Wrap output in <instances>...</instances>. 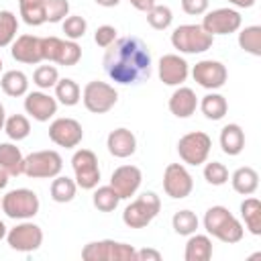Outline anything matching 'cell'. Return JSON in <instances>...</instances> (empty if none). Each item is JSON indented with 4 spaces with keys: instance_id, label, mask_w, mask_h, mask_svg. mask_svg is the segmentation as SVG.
<instances>
[{
    "instance_id": "obj_27",
    "label": "cell",
    "mask_w": 261,
    "mask_h": 261,
    "mask_svg": "<svg viewBox=\"0 0 261 261\" xmlns=\"http://www.w3.org/2000/svg\"><path fill=\"white\" fill-rule=\"evenodd\" d=\"M241 218L247 230L255 237L261 234V202L257 198H245L241 204Z\"/></svg>"
},
{
    "instance_id": "obj_41",
    "label": "cell",
    "mask_w": 261,
    "mask_h": 261,
    "mask_svg": "<svg viewBox=\"0 0 261 261\" xmlns=\"http://www.w3.org/2000/svg\"><path fill=\"white\" fill-rule=\"evenodd\" d=\"M204 179L210 186H224L228 181V169L220 161H210L204 167Z\"/></svg>"
},
{
    "instance_id": "obj_2",
    "label": "cell",
    "mask_w": 261,
    "mask_h": 261,
    "mask_svg": "<svg viewBox=\"0 0 261 261\" xmlns=\"http://www.w3.org/2000/svg\"><path fill=\"white\" fill-rule=\"evenodd\" d=\"M204 228L208 234L216 237L222 243H239L245 234L243 224L230 214L228 208L224 206H212L204 214Z\"/></svg>"
},
{
    "instance_id": "obj_43",
    "label": "cell",
    "mask_w": 261,
    "mask_h": 261,
    "mask_svg": "<svg viewBox=\"0 0 261 261\" xmlns=\"http://www.w3.org/2000/svg\"><path fill=\"white\" fill-rule=\"evenodd\" d=\"M61 41L59 37H41V49H43V61H57L59 49H61Z\"/></svg>"
},
{
    "instance_id": "obj_36",
    "label": "cell",
    "mask_w": 261,
    "mask_h": 261,
    "mask_svg": "<svg viewBox=\"0 0 261 261\" xmlns=\"http://www.w3.org/2000/svg\"><path fill=\"white\" fill-rule=\"evenodd\" d=\"M171 20H173V12H171V8L165 6V4H153V6L147 10V22H149L155 31H165V29H169Z\"/></svg>"
},
{
    "instance_id": "obj_3",
    "label": "cell",
    "mask_w": 261,
    "mask_h": 261,
    "mask_svg": "<svg viewBox=\"0 0 261 261\" xmlns=\"http://www.w3.org/2000/svg\"><path fill=\"white\" fill-rule=\"evenodd\" d=\"M161 210V200L155 192H143L137 200H133L124 212H122V222L130 228H145L151 224V220L159 214Z\"/></svg>"
},
{
    "instance_id": "obj_21",
    "label": "cell",
    "mask_w": 261,
    "mask_h": 261,
    "mask_svg": "<svg viewBox=\"0 0 261 261\" xmlns=\"http://www.w3.org/2000/svg\"><path fill=\"white\" fill-rule=\"evenodd\" d=\"M198 108V96L192 88H177L169 96V110L177 118H190Z\"/></svg>"
},
{
    "instance_id": "obj_53",
    "label": "cell",
    "mask_w": 261,
    "mask_h": 261,
    "mask_svg": "<svg viewBox=\"0 0 261 261\" xmlns=\"http://www.w3.org/2000/svg\"><path fill=\"white\" fill-rule=\"evenodd\" d=\"M0 71H2V59H0Z\"/></svg>"
},
{
    "instance_id": "obj_18",
    "label": "cell",
    "mask_w": 261,
    "mask_h": 261,
    "mask_svg": "<svg viewBox=\"0 0 261 261\" xmlns=\"http://www.w3.org/2000/svg\"><path fill=\"white\" fill-rule=\"evenodd\" d=\"M190 69L184 57L175 53H167L159 59V77L165 86H181L188 77Z\"/></svg>"
},
{
    "instance_id": "obj_4",
    "label": "cell",
    "mask_w": 261,
    "mask_h": 261,
    "mask_svg": "<svg viewBox=\"0 0 261 261\" xmlns=\"http://www.w3.org/2000/svg\"><path fill=\"white\" fill-rule=\"evenodd\" d=\"M2 212L8 218L14 220H29L39 212V196L33 190L27 188H18V190H10L8 194L2 196Z\"/></svg>"
},
{
    "instance_id": "obj_5",
    "label": "cell",
    "mask_w": 261,
    "mask_h": 261,
    "mask_svg": "<svg viewBox=\"0 0 261 261\" xmlns=\"http://www.w3.org/2000/svg\"><path fill=\"white\" fill-rule=\"evenodd\" d=\"M214 37L202 29V24H179L171 33V45L179 53H204L212 47Z\"/></svg>"
},
{
    "instance_id": "obj_38",
    "label": "cell",
    "mask_w": 261,
    "mask_h": 261,
    "mask_svg": "<svg viewBox=\"0 0 261 261\" xmlns=\"http://www.w3.org/2000/svg\"><path fill=\"white\" fill-rule=\"evenodd\" d=\"M57 80H59V73H57V67L55 65H39L35 69V73H33V82L41 90L55 88Z\"/></svg>"
},
{
    "instance_id": "obj_51",
    "label": "cell",
    "mask_w": 261,
    "mask_h": 261,
    "mask_svg": "<svg viewBox=\"0 0 261 261\" xmlns=\"http://www.w3.org/2000/svg\"><path fill=\"white\" fill-rule=\"evenodd\" d=\"M4 122H6V112H4V106L0 102V130L4 128Z\"/></svg>"
},
{
    "instance_id": "obj_44",
    "label": "cell",
    "mask_w": 261,
    "mask_h": 261,
    "mask_svg": "<svg viewBox=\"0 0 261 261\" xmlns=\"http://www.w3.org/2000/svg\"><path fill=\"white\" fill-rule=\"evenodd\" d=\"M116 39H118L116 29L110 27V24H102V27H98L96 33H94V41H96V45H98V47H104V49L110 47Z\"/></svg>"
},
{
    "instance_id": "obj_23",
    "label": "cell",
    "mask_w": 261,
    "mask_h": 261,
    "mask_svg": "<svg viewBox=\"0 0 261 261\" xmlns=\"http://www.w3.org/2000/svg\"><path fill=\"white\" fill-rule=\"evenodd\" d=\"M220 147L226 155L234 157L245 149V133L239 124H226L220 130Z\"/></svg>"
},
{
    "instance_id": "obj_16",
    "label": "cell",
    "mask_w": 261,
    "mask_h": 261,
    "mask_svg": "<svg viewBox=\"0 0 261 261\" xmlns=\"http://www.w3.org/2000/svg\"><path fill=\"white\" fill-rule=\"evenodd\" d=\"M141 181H143V173L135 165H120L110 175V186L116 190L120 200H126L130 196H135V192L139 190Z\"/></svg>"
},
{
    "instance_id": "obj_54",
    "label": "cell",
    "mask_w": 261,
    "mask_h": 261,
    "mask_svg": "<svg viewBox=\"0 0 261 261\" xmlns=\"http://www.w3.org/2000/svg\"><path fill=\"white\" fill-rule=\"evenodd\" d=\"M0 204H2V200H0Z\"/></svg>"
},
{
    "instance_id": "obj_49",
    "label": "cell",
    "mask_w": 261,
    "mask_h": 261,
    "mask_svg": "<svg viewBox=\"0 0 261 261\" xmlns=\"http://www.w3.org/2000/svg\"><path fill=\"white\" fill-rule=\"evenodd\" d=\"M96 4H100V6H106V8H112V6H116L120 0H94Z\"/></svg>"
},
{
    "instance_id": "obj_19",
    "label": "cell",
    "mask_w": 261,
    "mask_h": 261,
    "mask_svg": "<svg viewBox=\"0 0 261 261\" xmlns=\"http://www.w3.org/2000/svg\"><path fill=\"white\" fill-rule=\"evenodd\" d=\"M24 110L39 122H47L57 112V100L45 92H31L24 98Z\"/></svg>"
},
{
    "instance_id": "obj_17",
    "label": "cell",
    "mask_w": 261,
    "mask_h": 261,
    "mask_svg": "<svg viewBox=\"0 0 261 261\" xmlns=\"http://www.w3.org/2000/svg\"><path fill=\"white\" fill-rule=\"evenodd\" d=\"M12 59L27 63V65H37L43 61V49H41V37L37 35H20L12 41L10 49Z\"/></svg>"
},
{
    "instance_id": "obj_29",
    "label": "cell",
    "mask_w": 261,
    "mask_h": 261,
    "mask_svg": "<svg viewBox=\"0 0 261 261\" xmlns=\"http://www.w3.org/2000/svg\"><path fill=\"white\" fill-rule=\"evenodd\" d=\"M20 16L29 27H41L45 18V0H18Z\"/></svg>"
},
{
    "instance_id": "obj_42",
    "label": "cell",
    "mask_w": 261,
    "mask_h": 261,
    "mask_svg": "<svg viewBox=\"0 0 261 261\" xmlns=\"http://www.w3.org/2000/svg\"><path fill=\"white\" fill-rule=\"evenodd\" d=\"M69 14L67 0H45V18L47 22H61Z\"/></svg>"
},
{
    "instance_id": "obj_15",
    "label": "cell",
    "mask_w": 261,
    "mask_h": 261,
    "mask_svg": "<svg viewBox=\"0 0 261 261\" xmlns=\"http://www.w3.org/2000/svg\"><path fill=\"white\" fill-rule=\"evenodd\" d=\"M192 75H194V82H198L202 88L206 90H218L224 86L228 73H226V67L220 63V61H214V59H202L194 65L192 69Z\"/></svg>"
},
{
    "instance_id": "obj_13",
    "label": "cell",
    "mask_w": 261,
    "mask_h": 261,
    "mask_svg": "<svg viewBox=\"0 0 261 261\" xmlns=\"http://www.w3.org/2000/svg\"><path fill=\"white\" fill-rule=\"evenodd\" d=\"M241 22H243V16L234 8H216L204 16L202 29L206 33H210L212 37L214 35H230L241 29Z\"/></svg>"
},
{
    "instance_id": "obj_8",
    "label": "cell",
    "mask_w": 261,
    "mask_h": 261,
    "mask_svg": "<svg viewBox=\"0 0 261 261\" xmlns=\"http://www.w3.org/2000/svg\"><path fill=\"white\" fill-rule=\"evenodd\" d=\"M82 100H84L86 110H90L94 114H104L110 108H114V104L118 100V92L114 90V86L94 80V82H88L84 86Z\"/></svg>"
},
{
    "instance_id": "obj_1",
    "label": "cell",
    "mask_w": 261,
    "mask_h": 261,
    "mask_svg": "<svg viewBox=\"0 0 261 261\" xmlns=\"http://www.w3.org/2000/svg\"><path fill=\"white\" fill-rule=\"evenodd\" d=\"M102 65L116 84H141L151 75V51L139 37H120L106 47Z\"/></svg>"
},
{
    "instance_id": "obj_34",
    "label": "cell",
    "mask_w": 261,
    "mask_h": 261,
    "mask_svg": "<svg viewBox=\"0 0 261 261\" xmlns=\"http://www.w3.org/2000/svg\"><path fill=\"white\" fill-rule=\"evenodd\" d=\"M198 224H200V220H198V216H196L192 210H179V212H175L173 218H171L173 230H175L177 234H181V237L194 234V232L198 230Z\"/></svg>"
},
{
    "instance_id": "obj_47",
    "label": "cell",
    "mask_w": 261,
    "mask_h": 261,
    "mask_svg": "<svg viewBox=\"0 0 261 261\" xmlns=\"http://www.w3.org/2000/svg\"><path fill=\"white\" fill-rule=\"evenodd\" d=\"M137 10H141V12H147L153 4H155V0H128Z\"/></svg>"
},
{
    "instance_id": "obj_10",
    "label": "cell",
    "mask_w": 261,
    "mask_h": 261,
    "mask_svg": "<svg viewBox=\"0 0 261 261\" xmlns=\"http://www.w3.org/2000/svg\"><path fill=\"white\" fill-rule=\"evenodd\" d=\"M71 167L75 173V184L82 190H94L100 181L98 157L90 149H77L71 157Z\"/></svg>"
},
{
    "instance_id": "obj_50",
    "label": "cell",
    "mask_w": 261,
    "mask_h": 261,
    "mask_svg": "<svg viewBox=\"0 0 261 261\" xmlns=\"http://www.w3.org/2000/svg\"><path fill=\"white\" fill-rule=\"evenodd\" d=\"M8 177H10V175H8L4 169H0V190H4V188H6V184H8Z\"/></svg>"
},
{
    "instance_id": "obj_22",
    "label": "cell",
    "mask_w": 261,
    "mask_h": 261,
    "mask_svg": "<svg viewBox=\"0 0 261 261\" xmlns=\"http://www.w3.org/2000/svg\"><path fill=\"white\" fill-rule=\"evenodd\" d=\"M0 169L8 175H22L24 171V157L20 149L12 143H0Z\"/></svg>"
},
{
    "instance_id": "obj_45",
    "label": "cell",
    "mask_w": 261,
    "mask_h": 261,
    "mask_svg": "<svg viewBox=\"0 0 261 261\" xmlns=\"http://www.w3.org/2000/svg\"><path fill=\"white\" fill-rule=\"evenodd\" d=\"M208 4H210V0H181L184 12L186 14H192V16L204 14L208 10Z\"/></svg>"
},
{
    "instance_id": "obj_30",
    "label": "cell",
    "mask_w": 261,
    "mask_h": 261,
    "mask_svg": "<svg viewBox=\"0 0 261 261\" xmlns=\"http://www.w3.org/2000/svg\"><path fill=\"white\" fill-rule=\"evenodd\" d=\"M75 192H77V184L67 175H55V179L51 181V198L59 204L71 202L75 198Z\"/></svg>"
},
{
    "instance_id": "obj_25",
    "label": "cell",
    "mask_w": 261,
    "mask_h": 261,
    "mask_svg": "<svg viewBox=\"0 0 261 261\" xmlns=\"http://www.w3.org/2000/svg\"><path fill=\"white\" fill-rule=\"evenodd\" d=\"M232 190L237 194H243V196H251L255 194V190L259 188V173L253 169V167H239L232 177Z\"/></svg>"
},
{
    "instance_id": "obj_12",
    "label": "cell",
    "mask_w": 261,
    "mask_h": 261,
    "mask_svg": "<svg viewBox=\"0 0 261 261\" xmlns=\"http://www.w3.org/2000/svg\"><path fill=\"white\" fill-rule=\"evenodd\" d=\"M163 190L169 198L181 200L188 198L194 190V179L181 163H169L163 171Z\"/></svg>"
},
{
    "instance_id": "obj_48",
    "label": "cell",
    "mask_w": 261,
    "mask_h": 261,
    "mask_svg": "<svg viewBox=\"0 0 261 261\" xmlns=\"http://www.w3.org/2000/svg\"><path fill=\"white\" fill-rule=\"evenodd\" d=\"M228 2L234 4V6H239V8H251L255 4V0H228Z\"/></svg>"
},
{
    "instance_id": "obj_11",
    "label": "cell",
    "mask_w": 261,
    "mask_h": 261,
    "mask_svg": "<svg viewBox=\"0 0 261 261\" xmlns=\"http://www.w3.org/2000/svg\"><path fill=\"white\" fill-rule=\"evenodd\" d=\"M6 241H8L10 249H14V251L33 253L43 245V230L35 222L24 220L6 232Z\"/></svg>"
},
{
    "instance_id": "obj_35",
    "label": "cell",
    "mask_w": 261,
    "mask_h": 261,
    "mask_svg": "<svg viewBox=\"0 0 261 261\" xmlns=\"http://www.w3.org/2000/svg\"><path fill=\"white\" fill-rule=\"evenodd\" d=\"M16 31H18V20L14 12L0 10V49L12 45V41L16 39Z\"/></svg>"
},
{
    "instance_id": "obj_31",
    "label": "cell",
    "mask_w": 261,
    "mask_h": 261,
    "mask_svg": "<svg viewBox=\"0 0 261 261\" xmlns=\"http://www.w3.org/2000/svg\"><path fill=\"white\" fill-rule=\"evenodd\" d=\"M80 96H82V90H80V86L71 77L57 80V84H55V98L63 106H75L80 102Z\"/></svg>"
},
{
    "instance_id": "obj_32",
    "label": "cell",
    "mask_w": 261,
    "mask_h": 261,
    "mask_svg": "<svg viewBox=\"0 0 261 261\" xmlns=\"http://www.w3.org/2000/svg\"><path fill=\"white\" fill-rule=\"evenodd\" d=\"M239 47L255 57L261 55V27L253 24V27H245L239 33Z\"/></svg>"
},
{
    "instance_id": "obj_20",
    "label": "cell",
    "mask_w": 261,
    "mask_h": 261,
    "mask_svg": "<svg viewBox=\"0 0 261 261\" xmlns=\"http://www.w3.org/2000/svg\"><path fill=\"white\" fill-rule=\"evenodd\" d=\"M106 147H108V153H110L112 157L126 159V157H130V155L137 151V137H135L128 128L120 126V128H114V130L108 135Z\"/></svg>"
},
{
    "instance_id": "obj_52",
    "label": "cell",
    "mask_w": 261,
    "mask_h": 261,
    "mask_svg": "<svg viewBox=\"0 0 261 261\" xmlns=\"http://www.w3.org/2000/svg\"><path fill=\"white\" fill-rule=\"evenodd\" d=\"M6 232H8V230H6V226H4V222L0 220V239H4V237H6Z\"/></svg>"
},
{
    "instance_id": "obj_33",
    "label": "cell",
    "mask_w": 261,
    "mask_h": 261,
    "mask_svg": "<svg viewBox=\"0 0 261 261\" xmlns=\"http://www.w3.org/2000/svg\"><path fill=\"white\" fill-rule=\"evenodd\" d=\"M92 202H94V206H96L100 212H112V210H116V206H118V202H120V196L116 194V190H114L112 186H100V188L94 192Z\"/></svg>"
},
{
    "instance_id": "obj_37",
    "label": "cell",
    "mask_w": 261,
    "mask_h": 261,
    "mask_svg": "<svg viewBox=\"0 0 261 261\" xmlns=\"http://www.w3.org/2000/svg\"><path fill=\"white\" fill-rule=\"evenodd\" d=\"M4 130L6 135L12 139V141H22L29 137L31 133V124H29V118L22 116V114H12L6 118L4 122Z\"/></svg>"
},
{
    "instance_id": "obj_7",
    "label": "cell",
    "mask_w": 261,
    "mask_h": 261,
    "mask_svg": "<svg viewBox=\"0 0 261 261\" xmlns=\"http://www.w3.org/2000/svg\"><path fill=\"white\" fill-rule=\"evenodd\" d=\"M63 169V159L57 151L45 149V151H35L24 157V175L33 179H51L59 175Z\"/></svg>"
},
{
    "instance_id": "obj_40",
    "label": "cell",
    "mask_w": 261,
    "mask_h": 261,
    "mask_svg": "<svg viewBox=\"0 0 261 261\" xmlns=\"http://www.w3.org/2000/svg\"><path fill=\"white\" fill-rule=\"evenodd\" d=\"M86 31H88V22H86L84 16L73 14V16H65V18H63V33H65V37H67L69 41L82 39V37L86 35Z\"/></svg>"
},
{
    "instance_id": "obj_26",
    "label": "cell",
    "mask_w": 261,
    "mask_h": 261,
    "mask_svg": "<svg viewBox=\"0 0 261 261\" xmlns=\"http://www.w3.org/2000/svg\"><path fill=\"white\" fill-rule=\"evenodd\" d=\"M184 257L186 261H208L212 257V241L206 234H190Z\"/></svg>"
},
{
    "instance_id": "obj_9",
    "label": "cell",
    "mask_w": 261,
    "mask_h": 261,
    "mask_svg": "<svg viewBox=\"0 0 261 261\" xmlns=\"http://www.w3.org/2000/svg\"><path fill=\"white\" fill-rule=\"evenodd\" d=\"M210 147H212V139L202 130L188 133L177 141V153H179L181 161L188 165L206 163V159L210 155Z\"/></svg>"
},
{
    "instance_id": "obj_28",
    "label": "cell",
    "mask_w": 261,
    "mask_h": 261,
    "mask_svg": "<svg viewBox=\"0 0 261 261\" xmlns=\"http://www.w3.org/2000/svg\"><path fill=\"white\" fill-rule=\"evenodd\" d=\"M200 110H202V114H204L208 120H220V118H224V114H226V110H228V104H226V98H224L222 94L212 92V94H206V96L202 98Z\"/></svg>"
},
{
    "instance_id": "obj_24",
    "label": "cell",
    "mask_w": 261,
    "mask_h": 261,
    "mask_svg": "<svg viewBox=\"0 0 261 261\" xmlns=\"http://www.w3.org/2000/svg\"><path fill=\"white\" fill-rule=\"evenodd\" d=\"M0 88L6 96L10 98H18V96H24L27 90H29V77L20 71V69H10L6 73H2L0 77Z\"/></svg>"
},
{
    "instance_id": "obj_39",
    "label": "cell",
    "mask_w": 261,
    "mask_h": 261,
    "mask_svg": "<svg viewBox=\"0 0 261 261\" xmlns=\"http://www.w3.org/2000/svg\"><path fill=\"white\" fill-rule=\"evenodd\" d=\"M80 59H82V47L75 41H61V49L55 63L69 67V65H75Z\"/></svg>"
},
{
    "instance_id": "obj_46",
    "label": "cell",
    "mask_w": 261,
    "mask_h": 261,
    "mask_svg": "<svg viewBox=\"0 0 261 261\" xmlns=\"http://www.w3.org/2000/svg\"><path fill=\"white\" fill-rule=\"evenodd\" d=\"M135 261H161V253L155 249H141L135 253Z\"/></svg>"
},
{
    "instance_id": "obj_14",
    "label": "cell",
    "mask_w": 261,
    "mask_h": 261,
    "mask_svg": "<svg viewBox=\"0 0 261 261\" xmlns=\"http://www.w3.org/2000/svg\"><path fill=\"white\" fill-rule=\"evenodd\" d=\"M49 139L57 147L73 149L84 139V128L75 118H55L49 124Z\"/></svg>"
},
{
    "instance_id": "obj_6",
    "label": "cell",
    "mask_w": 261,
    "mask_h": 261,
    "mask_svg": "<svg viewBox=\"0 0 261 261\" xmlns=\"http://www.w3.org/2000/svg\"><path fill=\"white\" fill-rule=\"evenodd\" d=\"M137 249L116 241H94L82 249L84 261H135Z\"/></svg>"
}]
</instances>
